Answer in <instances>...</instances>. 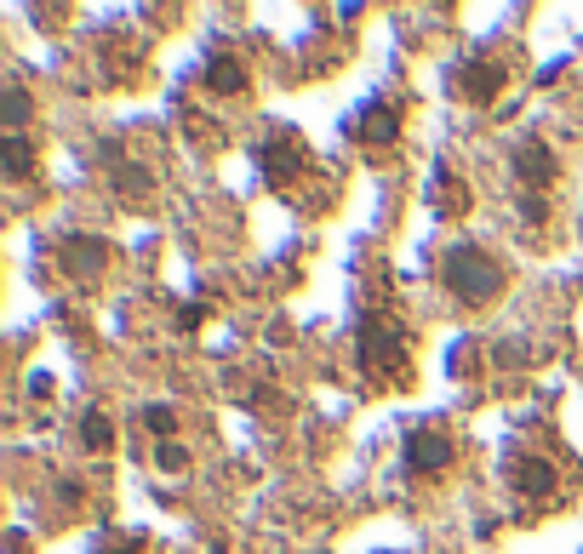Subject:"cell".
Here are the masks:
<instances>
[{"instance_id": "obj_2", "label": "cell", "mask_w": 583, "mask_h": 554, "mask_svg": "<svg viewBox=\"0 0 583 554\" xmlns=\"http://www.w3.org/2000/svg\"><path fill=\"white\" fill-rule=\"evenodd\" d=\"M515 178L526 183V195H543L549 183L561 178V160H555V149H549L543 138L515 143Z\"/></svg>"}, {"instance_id": "obj_19", "label": "cell", "mask_w": 583, "mask_h": 554, "mask_svg": "<svg viewBox=\"0 0 583 554\" xmlns=\"http://www.w3.org/2000/svg\"><path fill=\"white\" fill-rule=\"evenodd\" d=\"M109 554H143V549H109Z\"/></svg>"}, {"instance_id": "obj_15", "label": "cell", "mask_w": 583, "mask_h": 554, "mask_svg": "<svg viewBox=\"0 0 583 554\" xmlns=\"http://www.w3.org/2000/svg\"><path fill=\"white\" fill-rule=\"evenodd\" d=\"M143 429L161 435V440H172L178 435V412H172V406H143Z\"/></svg>"}, {"instance_id": "obj_17", "label": "cell", "mask_w": 583, "mask_h": 554, "mask_svg": "<svg viewBox=\"0 0 583 554\" xmlns=\"http://www.w3.org/2000/svg\"><path fill=\"white\" fill-rule=\"evenodd\" d=\"M201 320H206V309H201V303H189V309H178V326H183V332H195Z\"/></svg>"}, {"instance_id": "obj_3", "label": "cell", "mask_w": 583, "mask_h": 554, "mask_svg": "<svg viewBox=\"0 0 583 554\" xmlns=\"http://www.w3.org/2000/svg\"><path fill=\"white\" fill-rule=\"evenodd\" d=\"M258 166H263V178H269V183H292V178H298L303 166H309L298 132H275V138L258 149Z\"/></svg>"}, {"instance_id": "obj_14", "label": "cell", "mask_w": 583, "mask_h": 554, "mask_svg": "<svg viewBox=\"0 0 583 554\" xmlns=\"http://www.w3.org/2000/svg\"><path fill=\"white\" fill-rule=\"evenodd\" d=\"M35 115V103H29V92H23L18 80H6V126L12 132H23V120Z\"/></svg>"}, {"instance_id": "obj_4", "label": "cell", "mask_w": 583, "mask_h": 554, "mask_svg": "<svg viewBox=\"0 0 583 554\" xmlns=\"http://www.w3.org/2000/svg\"><path fill=\"white\" fill-rule=\"evenodd\" d=\"M452 92L469 103H492L503 92V63L492 58H469L463 69H452Z\"/></svg>"}, {"instance_id": "obj_9", "label": "cell", "mask_w": 583, "mask_h": 554, "mask_svg": "<svg viewBox=\"0 0 583 554\" xmlns=\"http://www.w3.org/2000/svg\"><path fill=\"white\" fill-rule=\"evenodd\" d=\"M509 486L521 497H549L555 492V469L549 457H509Z\"/></svg>"}, {"instance_id": "obj_12", "label": "cell", "mask_w": 583, "mask_h": 554, "mask_svg": "<svg viewBox=\"0 0 583 554\" xmlns=\"http://www.w3.org/2000/svg\"><path fill=\"white\" fill-rule=\"evenodd\" d=\"M0 160H6V178H29L35 172V143L23 138V132H6L0 138Z\"/></svg>"}, {"instance_id": "obj_13", "label": "cell", "mask_w": 583, "mask_h": 554, "mask_svg": "<svg viewBox=\"0 0 583 554\" xmlns=\"http://www.w3.org/2000/svg\"><path fill=\"white\" fill-rule=\"evenodd\" d=\"M81 446L86 452H109V446H115V423L103 412H86L81 417Z\"/></svg>"}, {"instance_id": "obj_11", "label": "cell", "mask_w": 583, "mask_h": 554, "mask_svg": "<svg viewBox=\"0 0 583 554\" xmlns=\"http://www.w3.org/2000/svg\"><path fill=\"white\" fill-rule=\"evenodd\" d=\"M206 86L212 92H246V63L235 52H212L206 58Z\"/></svg>"}, {"instance_id": "obj_6", "label": "cell", "mask_w": 583, "mask_h": 554, "mask_svg": "<svg viewBox=\"0 0 583 554\" xmlns=\"http://www.w3.org/2000/svg\"><path fill=\"white\" fill-rule=\"evenodd\" d=\"M58 258H63V269L75 280H92V275H103V263H109V240H98V235H69L58 246Z\"/></svg>"}, {"instance_id": "obj_1", "label": "cell", "mask_w": 583, "mask_h": 554, "mask_svg": "<svg viewBox=\"0 0 583 554\" xmlns=\"http://www.w3.org/2000/svg\"><path fill=\"white\" fill-rule=\"evenodd\" d=\"M441 286L458 297V303L481 309V303H492V297L509 286V275H503L498 258H486L481 246H446L441 252Z\"/></svg>"}, {"instance_id": "obj_16", "label": "cell", "mask_w": 583, "mask_h": 554, "mask_svg": "<svg viewBox=\"0 0 583 554\" xmlns=\"http://www.w3.org/2000/svg\"><path fill=\"white\" fill-rule=\"evenodd\" d=\"M155 463H161L166 475H178V469H189V446H178V440H161V446H155Z\"/></svg>"}, {"instance_id": "obj_5", "label": "cell", "mask_w": 583, "mask_h": 554, "mask_svg": "<svg viewBox=\"0 0 583 554\" xmlns=\"http://www.w3.org/2000/svg\"><path fill=\"white\" fill-rule=\"evenodd\" d=\"M452 457H458V446H452L441 429H412V435H406V463H412V475H441Z\"/></svg>"}, {"instance_id": "obj_7", "label": "cell", "mask_w": 583, "mask_h": 554, "mask_svg": "<svg viewBox=\"0 0 583 554\" xmlns=\"http://www.w3.org/2000/svg\"><path fill=\"white\" fill-rule=\"evenodd\" d=\"M401 355H406L401 326H395V320H366L361 326V360H372V366H395Z\"/></svg>"}, {"instance_id": "obj_18", "label": "cell", "mask_w": 583, "mask_h": 554, "mask_svg": "<svg viewBox=\"0 0 583 554\" xmlns=\"http://www.w3.org/2000/svg\"><path fill=\"white\" fill-rule=\"evenodd\" d=\"M521 212H526V223H543V195H526Z\"/></svg>"}, {"instance_id": "obj_10", "label": "cell", "mask_w": 583, "mask_h": 554, "mask_svg": "<svg viewBox=\"0 0 583 554\" xmlns=\"http://www.w3.org/2000/svg\"><path fill=\"white\" fill-rule=\"evenodd\" d=\"M429 206H435L441 218H463V212H469V183H463L458 172H435V178H429Z\"/></svg>"}, {"instance_id": "obj_8", "label": "cell", "mask_w": 583, "mask_h": 554, "mask_svg": "<svg viewBox=\"0 0 583 554\" xmlns=\"http://www.w3.org/2000/svg\"><path fill=\"white\" fill-rule=\"evenodd\" d=\"M355 138L361 143H395L401 138V109L395 103H366L361 115H355Z\"/></svg>"}]
</instances>
